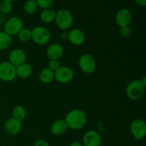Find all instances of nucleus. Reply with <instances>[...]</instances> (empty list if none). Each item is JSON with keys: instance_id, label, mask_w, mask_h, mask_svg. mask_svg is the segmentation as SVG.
I'll list each match as a JSON object with an SVG mask.
<instances>
[{"instance_id": "obj_1", "label": "nucleus", "mask_w": 146, "mask_h": 146, "mask_svg": "<svg viewBox=\"0 0 146 146\" xmlns=\"http://www.w3.org/2000/svg\"><path fill=\"white\" fill-rule=\"evenodd\" d=\"M65 121L68 128L74 131H78L86 125L87 123V115L82 110L73 109L66 114Z\"/></svg>"}, {"instance_id": "obj_2", "label": "nucleus", "mask_w": 146, "mask_h": 146, "mask_svg": "<svg viewBox=\"0 0 146 146\" xmlns=\"http://www.w3.org/2000/svg\"><path fill=\"white\" fill-rule=\"evenodd\" d=\"M54 21L59 29L66 31L72 27L74 17L71 11L68 10L60 9L56 13V18Z\"/></svg>"}, {"instance_id": "obj_3", "label": "nucleus", "mask_w": 146, "mask_h": 146, "mask_svg": "<svg viewBox=\"0 0 146 146\" xmlns=\"http://www.w3.org/2000/svg\"><path fill=\"white\" fill-rule=\"evenodd\" d=\"M145 87L140 80H133L126 87V95L132 101H138L143 96Z\"/></svg>"}, {"instance_id": "obj_4", "label": "nucleus", "mask_w": 146, "mask_h": 146, "mask_svg": "<svg viewBox=\"0 0 146 146\" xmlns=\"http://www.w3.org/2000/svg\"><path fill=\"white\" fill-rule=\"evenodd\" d=\"M31 39L38 45H45L51 39V33L48 29L42 26L36 27L31 30Z\"/></svg>"}, {"instance_id": "obj_5", "label": "nucleus", "mask_w": 146, "mask_h": 146, "mask_svg": "<svg viewBox=\"0 0 146 146\" xmlns=\"http://www.w3.org/2000/svg\"><path fill=\"white\" fill-rule=\"evenodd\" d=\"M23 28V21L17 17H12L8 19L4 24V31L10 36H17Z\"/></svg>"}, {"instance_id": "obj_6", "label": "nucleus", "mask_w": 146, "mask_h": 146, "mask_svg": "<svg viewBox=\"0 0 146 146\" xmlns=\"http://www.w3.org/2000/svg\"><path fill=\"white\" fill-rule=\"evenodd\" d=\"M78 64L81 71L87 74L94 73L96 68L95 58L89 54H84L81 55L78 59Z\"/></svg>"}, {"instance_id": "obj_7", "label": "nucleus", "mask_w": 146, "mask_h": 146, "mask_svg": "<svg viewBox=\"0 0 146 146\" xmlns=\"http://www.w3.org/2000/svg\"><path fill=\"white\" fill-rule=\"evenodd\" d=\"M16 67L9 61L0 63V81L10 82L15 79Z\"/></svg>"}, {"instance_id": "obj_8", "label": "nucleus", "mask_w": 146, "mask_h": 146, "mask_svg": "<svg viewBox=\"0 0 146 146\" xmlns=\"http://www.w3.org/2000/svg\"><path fill=\"white\" fill-rule=\"evenodd\" d=\"M130 130L135 141H141L146 135L145 122L141 118L133 120L130 125Z\"/></svg>"}, {"instance_id": "obj_9", "label": "nucleus", "mask_w": 146, "mask_h": 146, "mask_svg": "<svg viewBox=\"0 0 146 146\" xmlns=\"http://www.w3.org/2000/svg\"><path fill=\"white\" fill-rule=\"evenodd\" d=\"M74 76V71L66 66H61L54 71V79L60 84H68L71 82Z\"/></svg>"}, {"instance_id": "obj_10", "label": "nucleus", "mask_w": 146, "mask_h": 146, "mask_svg": "<svg viewBox=\"0 0 146 146\" xmlns=\"http://www.w3.org/2000/svg\"><path fill=\"white\" fill-rule=\"evenodd\" d=\"M101 136L97 131L90 130L86 132L83 136V145L84 146H100Z\"/></svg>"}, {"instance_id": "obj_11", "label": "nucleus", "mask_w": 146, "mask_h": 146, "mask_svg": "<svg viewBox=\"0 0 146 146\" xmlns=\"http://www.w3.org/2000/svg\"><path fill=\"white\" fill-rule=\"evenodd\" d=\"M26 61L27 54L21 48H14L9 54V61L15 67L26 63Z\"/></svg>"}, {"instance_id": "obj_12", "label": "nucleus", "mask_w": 146, "mask_h": 146, "mask_svg": "<svg viewBox=\"0 0 146 146\" xmlns=\"http://www.w3.org/2000/svg\"><path fill=\"white\" fill-rule=\"evenodd\" d=\"M22 128L21 122L14 119V118H9L4 124V129L7 134L10 135H16L19 133Z\"/></svg>"}, {"instance_id": "obj_13", "label": "nucleus", "mask_w": 146, "mask_h": 146, "mask_svg": "<svg viewBox=\"0 0 146 146\" xmlns=\"http://www.w3.org/2000/svg\"><path fill=\"white\" fill-rule=\"evenodd\" d=\"M115 20L117 25L120 27L128 26L132 20V14L128 9H121L115 14Z\"/></svg>"}, {"instance_id": "obj_14", "label": "nucleus", "mask_w": 146, "mask_h": 146, "mask_svg": "<svg viewBox=\"0 0 146 146\" xmlns=\"http://www.w3.org/2000/svg\"><path fill=\"white\" fill-rule=\"evenodd\" d=\"M85 34L79 29H73L68 32V41L73 45H82L85 42Z\"/></svg>"}, {"instance_id": "obj_15", "label": "nucleus", "mask_w": 146, "mask_h": 146, "mask_svg": "<svg viewBox=\"0 0 146 146\" xmlns=\"http://www.w3.org/2000/svg\"><path fill=\"white\" fill-rule=\"evenodd\" d=\"M46 54L49 60H58L64 54V48L58 43L51 44L46 48Z\"/></svg>"}, {"instance_id": "obj_16", "label": "nucleus", "mask_w": 146, "mask_h": 146, "mask_svg": "<svg viewBox=\"0 0 146 146\" xmlns=\"http://www.w3.org/2000/svg\"><path fill=\"white\" fill-rule=\"evenodd\" d=\"M68 125L65 120L58 119L53 122L51 125V133L55 136H61L66 132Z\"/></svg>"}, {"instance_id": "obj_17", "label": "nucleus", "mask_w": 146, "mask_h": 146, "mask_svg": "<svg viewBox=\"0 0 146 146\" xmlns=\"http://www.w3.org/2000/svg\"><path fill=\"white\" fill-rule=\"evenodd\" d=\"M33 68L27 62L16 67V75L20 78H27L32 74Z\"/></svg>"}, {"instance_id": "obj_18", "label": "nucleus", "mask_w": 146, "mask_h": 146, "mask_svg": "<svg viewBox=\"0 0 146 146\" xmlns=\"http://www.w3.org/2000/svg\"><path fill=\"white\" fill-rule=\"evenodd\" d=\"M38 78L43 84H49L54 80V71L48 68H44L39 73Z\"/></svg>"}, {"instance_id": "obj_19", "label": "nucleus", "mask_w": 146, "mask_h": 146, "mask_svg": "<svg viewBox=\"0 0 146 146\" xmlns=\"http://www.w3.org/2000/svg\"><path fill=\"white\" fill-rule=\"evenodd\" d=\"M56 13V12L51 9H42L40 13V19L44 23L49 24L55 20Z\"/></svg>"}, {"instance_id": "obj_20", "label": "nucleus", "mask_w": 146, "mask_h": 146, "mask_svg": "<svg viewBox=\"0 0 146 146\" xmlns=\"http://www.w3.org/2000/svg\"><path fill=\"white\" fill-rule=\"evenodd\" d=\"M12 44V38L4 31H0V51L7 50Z\"/></svg>"}, {"instance_id": "obj_21", "label": "nucleus", "mask_w": 146, "mask_h": 146, "mask_svg": "<svg viewBox=\"0 0 146 146\" xmlns=\"http://www.w3.org/2000/svg\"><path fill=\"white\" fill-rule=\"evenodd\" d=\"M27 116V111L22 106H17L13 108L12 118L17 121L22 122Z\"/></svg>"}, {"instance_id": "obj_22", "label": "nucleus", "mask_w": 146, "mask_h": 146, "mask_svg": "<svg viewBox=\"0 0 146 146\" xmlns=\"http://www.w3.org/2000/svg\"><path fill=\"white\" fill-rule=\"evenodd\" d=\"M24 12L28 14H33L38 9V5L36 0H27L24 4Z\"/></svg>"}, {"instance_id": "obj_23", "label": "nucleus", "mask_w": 146, "mask_h": 146, "mask_svg": "<svg viewBox=\"0 0 146 146\" xmlns=\"http://www.w3.org/2000/svg\"><path fill=\"white\" fill-rule=\"evenodd\" d=\"M19 41L21 42H27L31 39V30L29 29L23 28L17 35Z\"/></svg>"}, {"instance_id": "obj_24", "label": "nucleus", "mask_w": 146, "mask_h": 146, "mask_svg": "<svg viewBox=\"0 0 146 146\" xmlns=\"http://www.w3.org/2000/svg\"><path fill=\"white\" fill-rule=\"evenodd\" d=\"M12 3L7 1H2L0 3V11L3 14H7L12 10Z\"/></svg>"}, {"instance_id": "obj_25", "label": "nucleus", "mask_w": 146, "mask_h": 146, "mask_svg": "<svg viewBox=\"0 0 146 146\" xmlns=\"http://www.w3.org/2000/svg\"><path fill=\"white\" fill-rule=\"evenodd\" d=\"M38 8L41 9H51L54 4V0H36Z\"/></svg>"}, {"instance_id": "obj_26", "label": "nucleus", "mask_w": 146, "mask_h": 146, "mask_svg": "<svg viewBox=\"0 0 146 146\" xmlns=\"http://www.w3.org/2000/svg\"><path fill=\"white\" fill-rule=\"evenodd\" d=\"M131 27L128 26H124V27H120L119 33L120 35L123 38H128L131 35Z\"/></svg>"}, {"instance_id": "obj_27", "label": "nucleus", "mask_w": 146, "mask_h": 146, "mask_svg": "<svg viewBox=\"0 0 146 146\" xmlns=\"http://www.w3.org/2000/svg\"><path fill=\"white\" fill-rule=\"evenodd\" d=\"M61 66L58 60H49L48 62V68L52 70L53 71H56L59 67Z\"/></svg>"}, {"instance_id": "obj_28", "label": "nucleus", "mask_w": 146, "mask_h": 146, "mask_svg": "<svg viewBox=\"0 0 146 146\" xmlns=\"http://www.w3.org/2000/svg\"><path fill=\"white\" fill-rule=\"evenodd\" d=\"M34 146H50L49 143L47 142L46 141L43 139H38L37 141H36V142L34 143Z\"/></svg>"}, {"instance_id": "obj_29", "label": "nucleus", "mask_w": 146, "mask_h": 146, "mask_svg": "<svg viewBox=\"0 0 146 146\" xmlns=\"http://www.w3.org/2000/svg\"><path fill=\"white\" fill-rule=\"evenodd\" d=\"M134 1L140 7H144L146 6V0H134Z\"/></svg>"}, {"instance_id": "obj_30", "label": "nucleus", "mask_w": 146, "mask_h": 146, "mask_svg": "<svg viewBox=\"0 0 146 146\" xmlns=\"http://www.w3.org/2000/svg\"><path fill=\"white\" fill-rule=\"evenodd\" d=\"M60 38L63 40V41H66L68 40V32L66 31H64L61 34H60Z\"/></svg>"}, {"instance_id": "obj_31", "label": "nucleus", "mask_w": 146, "mask_h": 146, "mask_svg": "<svg viewBox=\"0 0 146 146\" xmlns=\"http://www.w3.org/2000/svg\"><path fill=\"white\" fill-rule=\"evenodd\" d=\"M6 21H7V20H6L4 14H3L2 13H0V25L4 26V23H5Z\"/></svg>"}, {"instance_id": "obj_32", "label": "nucleus", "mask_w": 146, "mask_h": 146, "mask_svg": "<svg viewBox=\"0 0 146 146\" xmlns=\"http://www.w3.org/2000/svg\"><path fill=\"white\" fill-rule=\"evenodd\" d=\"M69 146H83V144L81 143V142H79V141H73V142L70 144Z\"/></svg>"}, {"instance_id": "obj_33", "label": "nucleus", "mask_w": 146, "mask_h": 146, "mask_svg": "<svg viewBox=\"0 0 146 146\" xmlns=\"http://www.w3.org/2000/svg\"><path fill=\"white\" fill-rule=\"evenodd\" d=\"M140 81H141V82L142 83L143 85L144 86H145V88H146V77H145V76H144L143 78L142 79L140 80Z\"/></svg>"}, {"instance_id": "obj_34", "label": "nucleus", "mask_w": 146, "mask_h": 146, "mask_svg": "<svg viewBox=\"0 0 146 146\" xmlns=\"http://www.w3.org/2000/svg\"><path fill=\"white\" fill-rule=\"evenodd\" d=\"M2 1H10V2H12V1H14V0H2Z\"/></svg>"}]
</instances>
